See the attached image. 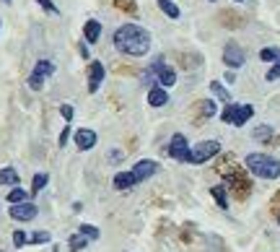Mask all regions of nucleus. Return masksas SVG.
Returning a JSON list of instances; mask_svg holds the SVG:
<instances>
[{
  "label": "nucleus",
  "instance_id": "aec40b11",
  "mask_svg": "<svg viewBox=\"0 0 280 252\" xmlns=\"http://www.w3.org/2000/svg\"><path fill=\"white\" fill-rule=\"evenodd\" d=\"M210 193H213L215 203H218L221 208H229V200H226V187H223V185H215V187H213Z\"/></svg>",
  "mask_w": 280,
  "mask_h": 252
},
{
  "label": "nucleus",
  "instance_id": "393cba45",
  "mask_svg": "<svg viewBox=\"0 0 280 252\" xmlns=\"http://www.w3.org/2000/svg\"><path fill=\"white\" fill-rule=\"evenodd\" d=\"M50 239H52V237H50L47 231H37V234H31V245H47Z\"/></svg>",
  "mask_w": 280,
  "mask_h": 252
},
{
  "label": "nucleus",
  "instance_id": "b1692460",
  "mask_svg": "<svg viewBox=\"0 0 280 252\" xmlns=\"http://www.w3.org/2000/svg\"><path fill=\"white\" fill-rule=\"evenodd\" d=\"M44 185H47V174H34V179H31V193L44 190Z\"/></svg>",
  "mask_w": 280,
  "mask_h": 252
},
{
  "label": "nucleus",
  "instance_id": "e433bc0d",
  "mask_svg": "<svg viewBox=\"0 0 280 252\" xmlns=\"http://www.w3.org/2000/svg\"><path fill=\"white\" fill-rule=\"evenodd\" d=\"M278 221H280V216H278Z\"/></svg>",
  "mask_w": 280,
  "mask_h": 252
},
{
  "label": "nucleus",
  "instance_id": "72a5a7b5",
  "mask_svg": "<svg viewBox=\"0 0 280 252\" xmlns=\"http://www.w3.org/2000/svg\"><path fill=\"white\" fill-rule=\"evenodd\" d=\"M3 3H11V0H3Z\"/></svg>",
  "mask_w": 280,
  "mask_h": 252
},
{
  "label": "nucleus",
  "instance_id": "39448f33",
  "mask_svg": "<svg viewBox=\"0 0 280 252\" xmlns=\"http://www.w3.org/2000/svg\"><path fill=\"white\" fill-rule=\"evenodd\" d=\"M52 73H55V62L52 60H39L37 68H34V73L29 76V86L34 88V91H39V88L44 86V78H50Z\"/></svg>",
  "mask_w": 280,
  "mask_h": 252
},
{
  "label": "nucleus",
  "instance_id": "c85d7f7f",
  "mask_svg": "<svg viewBox=\"0 0 280 252\" xmlns=\"http://www.w3.org/2000/svg\"><path fill=\"white\" fill-rule=\"evenodd\" d=\"M37 3H39V5H42L47 13H57V5L52 3V0H37Z\"/></svg>",
  "mask_w": 280,
  "mask_h": 252
},
{
  "label": "nucleus",
  "instance_id": "f8f14e48",
  "mask_svg": "<svg viewBox=\"0 0 280 252\" xmlns=\"http://www.w3.org/2000/svg\"><path fill=\"white\" fill-rule=\"evenodd\" d=\"M96 133L94 130H86V128H80V130H76V146L80 148V151H91L94 146H96Z\"/></svg>",
  "mask_w": 280,
  "mask_h": 252
},
{
  "label": "nucleus",
  "instance_id": "f704fd0d",
  "mask_svg": "<svg viewBox=\"0 0 280 252\" xmlns=\"http://www.w3.org/2000/svg\"><path fill=\"white\" fill-rule=\"evenodd\" d=\"M52 252H57V247H55V250H52Z\"/></svg>",
  "mask_w": 280,
  "mask_h": 252
},
{
  "label": "nucleus",
  "instance_id": "1a4fd4ad",
  "mask_svg": "<svg viewBox=\"0 0 280 252\" xmlns=\"http://www.w3.org/2000/svg\"><path fill=\"white\" fill-rule=\"evenodd\" d=\"M169 156L177 159V161H187V159H189V143H187V138L182 136V133H177V136L171 138V143H169Z\"/></svg>",
  "mask_w": 280,
  "mask_h": 252
},
{
  "label": "nucleus",
  "instance_id": "4468645a",
  "mask_svg": "<svg viewBox=\"0 0 280 252\" xmlns=\"http://www.w3.org/2000/svg\"><path fill=\"white\" fill-rule=\"evenodd\" d=\"M166 102H169V94L161 86H153L151 91H148V104L151 107H164Z\"/></svg>",
  "mask_w": 280,
  "mask_h": 252
},
{
  "label": "nucleus",
  "instance_id": "2eb2a0df",
  "mask_svg": "<svg viewBox=\"0 0 280 252\" xmlns=\"http://www.w3.org/2000/svg\"><path fill=\"white\" fill-rule=\"evenodd\" d=\"M0 185H3V187H16V185H19V172H16L13 167L0 169Z\"/></svg>",
  "mask_w": 280,
  "mask_h": 252
},
{
  "label": "nucleus",
  "instance_id": "473e14b6",
  "mask_svg": "<svg viewBox=\"0 0 280 252\" xmlns=\"http://www.w3.org/2000/svg\"><path fill=\"white\" fill-rule=\"evenodd\" d=\"M109 159H112V161H117V159H122V151H112V154H109Z\"/></svg>",
  "mask_w": 280,
  "mask_h": 252
},
{
  "label": "nucleus",
  "instance_id": "dca6fc26",
  "mask_svg": "<svg viewBox=\"0 0 280 252\" xmlns=\"http://www.w3.org/2000/svg\"><path fill=\"white\" fill-rule=\"evenodd\" d=\"M132 185H135L132 172H117V177H114V187H117V190H130Z\"/></svg>",
  "mask_w": 280,
  "mask_h": 252
},
{
  "label": "nucleus",
  "instance_id": "6e6552de",
  "mask_svg": "<svg viewBox=\"0 0 280 252\" xmlns=\"http://www.w3.org/2000/svg\"><path fill=\"white\" fill-rule=\"evenodd\" d=\"M158 172V164L153 159H143L138 161V164L132 167V177H135V185H140V182H146L148 177H153Z\"/></svg>",
  "mask_w": 280,
  "mask_h": 252
},
{
  "label": "nucleus",
  "instance_id": "a878e982",
  "mask_svg": "<svg viewBox=\"0 0 280 252\" xmlns=\"http://www.w3.org/2000/svg\"><path fill=\"white\" fill-rule=\"evenodd\" d=\"M270 136H273V128H270V125H262V128L255 130V138H257V140H265V138H270Z\"/></svg>",
  "mask_w": 280,
  "mask_h": 252
},
{
  "label": "nucleus",
  "instance_id": "f03ea898",
  "mask_svg": "<svg viewBox=\"0 0 280 252\" xmlns=\"http://www.w3.org/2000/svg\"><path fill=\"white\" fill-rule=\"evenodd\" d=\"M244 164L252 174H257L262 179H278L280 177V161L267 156V154H249L244 159Z\"/></svg>",
  "mask_w": 280,
  "mask_h": 252
},
{
  "label": "nucleus",
  "instance_id": "9d476101",
  "mask_svg": "<svg viewBox=\"0 0 280 252\" xmlns=\"http://www.w3.org/2000/svg\"><path fill=\"white\" fill-rule=\"evenodd\" d=\"M8 213H11V219H16V221H31L34 216H37V205L29 203V200H24V203H11Z\"/></svg>",
  "mask_w": 280,
  "mask_h": 252
},
{
  "label": "nucleus",
  "instance_id": "412c9836",
  "mask_svg": "<svg viewBox=\"0 0 280 252\" xmlns=\"http://www.w3.org/2000/svg\"><path fill=\"white\" fill-rule=\"evenodd\" d=\"M259 60H265V62H275V60H280V50L278 47H265L259 52Z\"/></svg>",
  "mask_w": 280,
  "mask_h": 252
},
{
  "label": "nucleus",
  "instance_id": "4be33fe9",
  "mask_svg": "<svg viewBox=\"0 0 280 252\" xmlns=\"http://www.w3.org/2000/svg\"><path fill=\"white\" fill-rule=\"evenodd\" d=\"M78 231L83 234L86 239H99V237H102V234H99V229H96V226H91V224H80Z\"/></svg>",
  "mask_w": 280,
  "mask_h": 252
},
{
  "label": "nucleus",
  "instance_id": "cd10ccee",
  "mask_svg": "<svg viewBox=\"0 0 280 252\" xmlns=\"http://www.w3.org/2000/svg\"><path fill=\"white\" fill-rule=\"evenodd\" d=\"M280 78V60H275V65L267 70V81H278Z\"/></svg>",
  "mask_w": 280,
  "mask_h": 252
},
{
  "label": "nucleus",
  "instance_id": "7ed1b4c3",
  "mask_svg": "<svg viewBox=\"0 0 280 252\" xmlns=\"http://www.w3.org/2000/svg\"><path fill=\"white\" fill-rule=\"evenodd\" d=\"M255 114V107L252 104H226V110L221 112V120L229 122V125H236V128H241L244 122H249V117Z\"/></svg>",
  "mask_w": 280,
  "mask_h": 252
},
{
  "label": "nucleus",
  "instance_id": "f3484780",
  "mask_svg": "<svg viewBox=\"0 0 280 252\" xmlns=\"http://www.w3.org/2000/svg\"><path fill=\"white\" fill-rule=\"evenodd\" d=\"M210 91H213L215 96H218L221 102H226V104H231V102H233V99H231V94L226 91V88H223V86L218 84V81H210Z\"/></svg>",
  "mask_w": 280,
  "mask_h": 252
},
{
  "label": "nucleus",
  "instance_id": "bb28decb",
  "mask_svg": "<svg viewBox=\"0 0 280 252\" xmlns=\"http://www.w3.org/2000/svg\"><path fill=\"white\" fill-rule=\"evenodd\" d=\"M200 112H203L205 117H213L215 112H218V110H215V102H203V107H200Z\"/></svg>",
  "mask_w": 280,
  "mask_h": 252
},
{
  "label": "nucleus",
  "instance_id": "2f4dec72",
  "mask_svg": "<svg viewBox=\"0 0 280 252\" xmlns=\"http://www.w3.org/2000/svg\"><path fill=\"white\" fill-rule=\"evenodd\" d=\"M68 138H70V125H68V128L60 133V146H65V143H68Z\"/></svg>",
  "mask_w": 280,
  "mask_h": 252
},
{
  "label": "nucleus",
  "instance_id": "9b49d317",
  "mask_svg": "<svg viewBox=\"0 0 280 252\" xmlns=\"http://www.w3.org/2000/svg\"><path fill=\"white\" fill-rule=\"evenodd\" d=\"M102 84H104V65L99 60H94L91 65H88V91L96 94Z\"/></svg>",
  "mask_w": 280,
  "mask_h": 252
},
{
  "label": "nucleus",
  "instance_id": "6ab92c4d",
  "mask_svg": "<svg viewBox=\"0 0 280 252\" xmlns=\"http://www.w3.org/2000/svg\"><path fill=\"white\" fill-rule=\"evenodd\" d=\"M29 200V193L21 190V187H11V193H8V203H24Z\"/></svg>",
  "mask_w": 280,
  "mask_h": 252
},
{
  "label": "nucleus",
  "instance_id": "a211bd4d",
  "mask_svg": "<svg viewBox=\"0 0 280 252\" xmlns=\"http://www.w3.org/2000/svg\"><path fill=\"white\" fill-rule=\"evenodd\" d=\"M156 3H158V8L169 16V19H179V8L171 3V0H156Z\"/></svg>",
  "mask_w": 280,
  "mask_h": 252
},
{
  "label": "nucleus",
  "instance_id": "423d86ee",
  "mask_svg": "<svg viewBox=\"0 0 280 252\" xmlns=\"http://www.w3.org/2000/svg\"><path fill=\"white\" fill-rule=\"evenodd\" d=\"M151 70L156 73V81H158L161 86H174V84H177V73H174V68H169L161 55L151 62Z\"/></svg>",
  "mask_w": 280,
  "mask_h": 252
},
{
  "label": "nucleus",
  "instance_id": "7c9ffc66",
  "mask_svg": "<svg viewBox=\"0 0 280 252\" xmlns=\"http://www.w3.org/2000/svg\"><path fill=\"white\" fill-rule=\"evenodd\" d=\"M13 245H16V247H24V245H26V234H24V231H16V234H13Z\"/></svg>",
  "mask_w": 280,
  "mask_h": 252
},
{
  "label": "nucleus",
  "instance_id": "f257e3e1",
  "mask_svg": "<svg viewBox=\"0 0 280 252\" xmlns=\"http://www.w3.org/2000/svg\"><path fill=\"white\" fill-rule=\"evenodd\" d=\"M114 47L130 57H143L151 50V34L138 24H125L114 31Z\"/></svg>",
  "mask_w": 280,
  "mask_h": 252
},
{
  "label": "nucleus",
  "instance_id": "c9c22d12",
  "mask_svg": "<svg viewBox=\"0 0 280 252\" xmlns=\"http://www.w3.org/2000/svg\"><path fill=\"white\" fill-rule=\"evenodd\" d=\"M236 3H241V0H236Z\"/></svg>",
  "mask_w": 280,
  "mask_h": 252
},
{
  "label": "nucleus",
  "instance_id": "c756f323",
  "mask_svg": "<svg viewBox=\"0 0 280 252\" xmlns=\"http://www.w3.org/2000/svg\"><path fill=\"white\" fill-rule=\"evenodd\" d=\"M60 114L70 122V120H73V107H70V104H62V107H60Z\"/></svg>",
  "mask_w": 280,
  "mask_h": 252
},
{
  "label": "nucleus",
  "instance_id": "5701e85b",
  "mask_svg": "<svg viewBox=\"0 0 280 252\" xmlns=\"http://www.w3.org/2000/svg\"><path fill=\"white\" fill-rule=\"evenodd\" d=\"M86 245H88V239H86V237H83V234H80V231H78V234H73V237H70V250H73V252L83 250Z\"/></svg>",
  "mask_w": 280,
  "mask_h": 252
},
{
  "label": "nucleus",
  "instance_id": "0eeeda50",
  "mask_svg": "<svg viewBox=\"0 0 280 252\" xmlns=\"http://www.w3.org/2000/svg\"><path fill=\"white\" fill-rule=\"evenodd\" d=\"M244 60H247V55H244V50L239 47L236 42H229V44L223 47V62H226L231 70H233V68H241Z\"/></svg>",
  "mask_w": 280,
  "mask_h": 252
},
{
  "label": "nucleus",
  "instance_id": "20e7f679",
  "mask_svg": "<svg viewBox=\"0 0 280 252\" xmlns=\"http://www.w3.org/2000/svg\"><path fill=\"white\" fill-rule=\"evenodd\" d=\"M218 151H221V143L218 140H203V143H197L195 148H189L187 164H205V161L213 159Z\"/></svg>",
  "mask_w": 280,
  "mask_h": 252
},
{
  "label": "nucleus",
  "instance_id": "ddd939ff",
  "mask_svg": "<svg viewBox=\"0 0 280 252\" xmlns=\"http://www.w3.org/2000/svg\"><path fill=\"white\" fill-rule=\"evenodd\" d=\"M99 37H102V24L99 21H86V26H83V39L86 42H91V44H96L99 42Z\"/></svg>",
  "mask_w": 280,
  "mask_h": 252
}]
</instances>
